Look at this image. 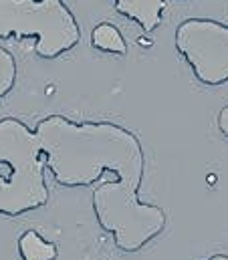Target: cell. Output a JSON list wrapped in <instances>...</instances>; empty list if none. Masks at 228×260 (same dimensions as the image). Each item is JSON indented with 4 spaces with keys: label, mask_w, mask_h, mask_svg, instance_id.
Returning <instances> with one entry per match:
<instances>
[{
    "label": "cell",
    "mask_w": 228,
    "mask_h": 260,
    "mask_svg": "<svg viewBox=\"0 0 228 260\" xmlns=\"http://www.w3.org/2000/svg\"><path fill=\"white\" fill-rule=\"evenodd\" d=\"M0 39H35L43 61H57L81 43V26L65 0H0Z\"/></svg>",
    "instance_id": "cell-4"
},
{
    "label": "cell",
    "mask_w": 228,
    "mask_h": 260,
    "mask_svg": "<svg viewBox=\"0 0 228 260\" xmlns=\"http://www.w3.org/2000/svg\"><path fill=\"white\" fill-rule=\"evenodd\" d=\"M91 47L101 51V53L119 55V57H123L127 53V43H125L121 30L111 22H99V24L93 26V30H91Z\"/></svg>",
    "instance_id": "cell-8"
},
{
    "label": "cell",
    "mask_w": 228,
    "mask_h": 260,
    "mask_svg": "<svg viewBox=\"0 0 228 260\" xmlns=\"http://www.w3.org/2000/svg\"><path fill=\"white\" fill-rule=\"evenodd\" d=\"M91 206L99 228L111 234L115 248L135 254L154 242L168 224L162 206L141 202L139 188L119 180H103L93 188Z\"/></svg>",
    "instance_id": "cell-3"
},
{
    "label": "cell",
    "mask_w": 228,
    "mask_h": 260,
    "mask_svg": "<svg viewBox=\"0 0 228 260\" xmlns=\"http://www.w3.org/2000/svg\"><path fill=\"white\" fill-rule=\"evenodd\" d=\"M216 123H218V129H220V133H222L224 137H228V105H224V107L220 109Z\"/></svg>",
    "instance_id": "cell-10"
},
{
    "label": "cell",
    "mask_w": 228,
    "mask_h": 260,
    "mask_svg": "<svg viewBox=\"0 0 228 260\" xmlns=\"http://www.w3.org/2000/svg\"><path fill=\"white\" fill-rule=\"evenodd\" d=\"M174 47L198 83H228V24L216 18H184L174 32Z\"/></svg>",
    "instance_id": "cell-5"
},
{
    "label": "cell",
    "mask_w": 228,
    "mask_h": 260,
    "mask_svg": "<svg viewBox=\"0 0 228 260\" xmlns=\"http://www.w3.org/2000/svg\"><path fill=\"white\" fill-rule=\"evenodd\" d=\"M35 135L45 168L61 188H89L105 172L115 180L141 188L146 153L139 137L113 121H73L65 115H45Z\"/></svg>",
    "instance_id": "cell-1"
},
{
    "label": "cell",
    "mask_w": 228,
    "mask_h": 260,
    "mask_svg": "<svg viewBox=\"0 0 228 260\" xmlns=\"http://www.w3.org/2000/svg\"><path fill=\"white\" fill-rule=\"evenodd\" d=\"M206 260H228V254H214V256H210Z\"/></svg>",
    "instance_id": "cell-11"
},
{
    "label": "cell",
    "mask_w": 228,
    "mask_h": 260,
    "mask_svg": "<svg viewBox=\"0 0 228 260\" xmlns=\"http://www.w3.org/2000/svg\"><path fill=\"white\" fill-rule=\"evenodd\" d=\"M16 73H18V67H16L12 53L0 47V105H2V99L14 89Z\"/></svg>",
    "instance_id": "cell-9"
},
{
    "label": "cell",
    "mask_w": 228,
    "mask_h": 260,
    "mask_svg": "<svg viewBox=\"0 0 228 260\" xmlns=\"http://www.w3.org/2000/svg\"><path fill=\"white\" fill-rule=\"evenodd\" d=\"M117 14L135 22L146 35H152L160 24L166 10V0H115Z\"/></svg>",
    "instance_id": "cell-6"
},
{
    "label": "cell",
    "mask_w": 228,
    "mask_h": 260,
    "mask_svg": "<svg viewBox=\"0 0 228 260\" xmlns=\"http://www.w3.org/2000/svg\"><path fill=\"white\" fill-rule=\"evenodd\" d=\"M0 164L8 166V176L0 174V216L16 218L49 204L39 139L16 117L0 119Z\"/></svg>",
    "instance_id": "cell-2"
},
{
    "label": "cell",
    "mask_w": 228,
    "mask_h": 260,
    "mask_svg": "<svg viewBox=\"0 0 228 260\" xmlns=\"http://www.w3.org/2000/svg\"><path fill=\"white\" fill-rule=\"evenodd\" d=\"M20 260H57L59 248L55 242L41 236L37 230H24L16 242Z\"/></svg>",
    "instance_id": "cell-7"
},
{
    "label": "cell",
    "mask_w": 228,
    "mask_h": 260,
    "mask_svg": "<svg viewBox=\"0 0 228 260\" xmlns=\"http://www.w3.org/2000/svg\"><path fill=\"white\" fill-rule=\"evenodd\" d=\"M176 2H188V0H176Z\"/></svg>",
    "instance_id": "cell-12"
}]
</instances>
